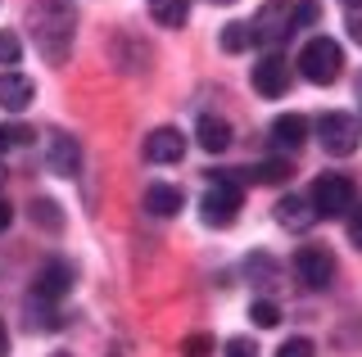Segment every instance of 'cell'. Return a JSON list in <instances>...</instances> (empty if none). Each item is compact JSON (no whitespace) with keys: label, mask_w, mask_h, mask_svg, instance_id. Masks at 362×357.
I'll return each mask as SVG.
<instances>
[{"label":"cell","mask_w":362,"mask_h":357,"mask_svg":"<svg viewBox=\"0 0 362 357\" xmlns=\"http://www.w3.org/2000/svg\"><path fill=\"white\" fill-rule=\"evenodd\" d=\"M28 28L45 63H68L73 41H77V5L73 0H32Z\"/></svg>","instance_id":"cell-1"},{"label":"cell","mask_w":362,"mask_h":357,"mask_svg":"<svg viewBox=\"0 0 362 357\" xmlns=\"http://www.w3.org/2000/svg\"><path fill=\"white\" fill-rule=\"evenodd\" d=\"M308 204H313L317 217H344V213L358 208V186L349 181V176H339V172H326V176L313 181Z\"/></svg>","instance_id":"cell-2"},{"label":"cell","mask_w":362,"mask_h":357,"mask_svg":"<svg viewBox=\"0 0 362 357\" xmlns=\"http://www.w3.org/2000/svg\"><path fill=\"white\" fill-rule=\"evenodd\" d=\"M299 73L308 77L313 86H331L335 77L344 73V50H339L331 37H313L308 46L299 50Z\"/></svg>","instance_id":"cell-3"},{"label":"cell","mask_w":362,"mask_h":357,"mask_svg":"<svg viewBox=\"0 0 362 357\" xmlns=\"http://www.w3.org/2000/svg\"><path fill=\"white\" fill-rule=\"evenodd\" d=\"M317 136H322L326 154L344 159V154H354L362 145V127H358L354 114H322V118H317Z\"/></svg>","instance_id":"cell-4"},{"label":"cell","mask_w":362,"mask_h":357,"mask_svg":"<svg viewBox=\"0 0 362 357\" xmlns=\"http://www.w3.org/2000/svg\"><path fill=\"white\" fill-rule=\"evenodd\" d=\"M240 208H245L240 186H226V181H209V190L199 199V217L209 222V226H231V222L240 217Z\"/></svg>","instance_id":"cell-5"},{"label":"cell","mask_w":362,"mask_h":357,"mask_svg":"<svg viewBox=\"0 0 362 357\" xmlns=\"http://www.w3.org/2000/svg\"><path fill=\"white\" fill-rule=\"evenodd\" d=\"M294 272H299V281L308 289H326L335 281V258L331 249H322V244H303L299 253H294Z\"/></svg>","instance_id":"cell-6"},{"label":"cell","mask_w":362,"mask_h":357,"mask_svg":"<svg viewBox=\"0 0 362 357\" xmlns=\"http://www.w3.org/2000/svg\"><path fill=\"white\" fill-rule=\"evenodd\" d=\"M249 82H254L258 95L281 99L290 91V59H286V54H263V59L254 63V73H249Z\"/></svg>","instance_id":"cell-7"},{"label":"cell","mask_w":362,"mask_h":357,"mask_svg":"<svg viewBox=\"0 0 362 357\" xmlns=\"http://www.w3.org/2000/svg\"><path fill=\"white\" fill-rule=\"evenodd\" d=\"M77 281V272H73V262H64V258H54V262H45L41 272H37V285H32V298H41V303H59V298L73 289Z\"/></svg>","instance_id":"cell-8"},{"label":"cell","mask_w":362,"mask_h":357,"mask_svg":"<svg viewBox=\"0 0 362 357\" xmlns=\"http://www.w3.org/2000/svg\"><path fill=\"white\" fill-rule=\"evenodd\" d=\"M45 163H50L54 176H77V167H82V150H77L73 136L50 131V140H45Z\"/></svg>","instance_id":"cell-9"},{"label":"cell","mask_w":362,"mask_h":357,"mask_svg":"<svg viewBox=\"0 0 362 357\" xmlns=\"http://www.w3.org/2000/svg\"><path fill=\"white\" fill-rule=\"evenodd\" d=\"M286 32H294V18H290V9H286V5H267V9H258V18L249 23V37L263 41V46L281 41Z\"/></svg>","instance_id":"cell-10"},{"label":"cell","mask_w":362,"mask_h":357,"mask_svg":"<svg viewBox=\"0 0 362 357\" xmlns=\"http://www.w3.org/2000/svg\"><path fill=\"white\" fill-rule=\"evenodd\" d=\"M181 154H186V136L177 127H154L145 136V159L150 163H177Z\"/></svg>","instance_id":"cell-11"},{"label":"cell","mask_w":362,"mask_h":357,"mask_svg":"<svg viewBox=\"0 0 362 357\" xmlns=\"http://www.w3.org/2000/svg\"><path fill=\"white\" fill-rule=\"evenodd\" d=\"M37 99V86H32V77H23V73H0V109L5 114H23V109Z\"/></svg>","instance_id":"cell-12"},{"label":"cell","mask_w":362,"mask_h":357,"mask_svg":"<svg viewBox=\"0 0 362 357\" xmlns=\"http://www.w3.org/2000/svg\"><path fill=\"white\" fill-rule=\"evenodd\" d=\"M272 140H276L281 150H303V140H308V118L303 114H281L272 122Z\"/></svg>","instance_id":"cell-13"},{"label":"cell","mask_w":362,"mask_h":357,"mask_svg":"<svg viewBox=\"0 0 362 357\" xmlns=\"http://www.w3.org/2000/svg\"><path fill=\"white\" fill-rule=\"evenodd\" d=\"M145 208H150L154 217H177L181 208H186V195H181L177 186H163V181H154L150 190H145Z\"/></svg>","instance_id":"cell-14"},{"label":"cell","mask_w":362,"mask_h":357,"mask_svg":"<svg viewBox=\"0 0 362 357\" xmlns=\"http://www.w3.org/2000/svg\"><path fill=\"white\" fill-rule=\"evenodd\" d=\"M276 222H281L286 231H308L313 222H317V213H313V204H308V199L286 195V199L276 204Z\"/></svg>","instance_id":"cell-15"},{"label":"cell","mask_w":362,"mask_h":357,"mask_svg":"<svg viewBox=\"0 0 362 357\" xmlns=\"http://www.w3.org/2000/svg\"><path fill=\"white\" fill-rule=\"evenodd\" d=\"M195 140H199V150H209V154H222L226 145H231V127H226L222 118L204 114V118L195 122Z\"/></svg>","instance_id":"cell-16"},{"label":"cell","mask_w":362,"mask_h":357,"mask_svg":"<svg viewBox=\"0 0 362 357\" xmlns=\"http://www.w3.org/2000/svg\"><path fill=\"white\" fill-rule=\"evenodd\" d=\"M150 18L158 28H186L190 0H150Z\"/></svg>","instance_id":"cell-17"},{"label":"cell","mask_w":362,"mask_h":357,"mask_svg":"<svg viewBox=\"0 0 362 357\" xmlns=\"http://www.w3.org/2000/svg\"><path fill=\"white\" fill-rule=\"evenodd\" d=\"M245 176H249L254 186H281V181L290 176V159H263L258 167H249Z\"/></svg>","instance_id":"cell-18"},{"label":"cell","mask_w":362,"mask_h":357,"mask_svg":"<svg viewBox=\"0 0 362 357\" xmlns=\"http://www.w3.org/2000/svg\"><path fill=\"white\" fill-rule=\"evenodd\" d=\"M249 46H254L249 23H226V28H222V50H226V54H245Z\"/></svg>","instance_id":"cell-19"},{"label":"cell","mask_w":362,"mask_h":357,"mask_svg":"<svg viewBox=\"0 0 362 357\" xmlns=\"http://www.w3.org/2000/svg\"><path fill=\"white\" fill-rule=\"evenodd\" d=\"M249 321L263 326V330H272V326H281V308L272 303V298H254V303H249Z\"/></svg>","instance_id":"cell-20"},{"label":"cell","mask_w":362,"mask_h":357,"mask_svg":"<svg viewBox=\"0 0 362 357\" xmlns=\"http://www.w3.org/2000/svg\"><path fill=\"white\" fill-rule=\"evenodd\" d=\"M218 353V344H213V334H186V339H181V357H213Z\"/></svg>","instance_id":"cell-21"},{"label":"cell","mask_w":362,"mask_h":357,"mask_svg":"<svg viewBox=\"0 0 362 357\" xmlns=\"http://www.w3.org/2000/svg\"><path fill=\"white\" fill-rule=\"evenodd\" d=\"M32 222H37V226L45 222L50 231H59V226H64V217H59V204H54V199H37V204H32Z\"/></svg>","instance_id":"cell-22"},{"label":"cell","mask_w":362,"mask_h":357,"mask_svg":"<svg viewBox=\"0 0 362 357\" xmlns=\"http://www.w3.org/2000/svg\"><path fill=\"white\" fill-rule=\"evenodd\" d=\"M18 54H23V41L14 32H0V63H5V73H9V63H18Z\"/></svg>","instance_id":"cell-23"},{"label":"cell","mask_w":362,"mask_h":357,"mask_svg":"<svg viewBox=\"0 0 362 357\" xmlns=\"http://www.w3.org/2000/svg\"><path fill=\"white\" fill-rule=\"evenodd\" d=\"M28 140H32V131L18 127V122H14V127H0V154H5V150H18V145H28Z\"/></svg>","instance_id":"cell-24"},{"label":"cell","mask_w":362,"mask_h":357,"mask_svg":"<svg viewBox=\"0 0 362 357\" xmlns=\"http://www.w3.org/2000/svg\"><path fill=\"white\" fill-rule=\"evenodd\" d=\"M276 357H317V344L299 334V339H286V344H281V349H276Z\"/></svg>","instance_id":"cell-25"},{"label":"cell","mask_w":362,"mask_h":357,"mask_svg":"<svg viewBox=\"0 0 362 357\" xmlns=\"http://www.w3.org/2000/svg\"><path fill=\"white\" fill-rule=\"evenodd\" d=\"M317 14H322V5H317V0H299V5L290 9L294 28H308V23H317Z\"/></svg>","instance_id":"cell-26"},{"label":"cell","mask_w":362,"mask_h":357,"mask_svg":"<svg viewBox=\"0 0 362 357\" xmlns=\"http://www.w3.org/2000/svg\"><path fill=\"white\" fill-rule=\"evenodd\" d=\"M222 357H258V344L245 339V334H235V339L222 344Z\"/></svg>","instance_id":"cell-27"},{"label":"cell","mask_w":362,"mask_h":357,"mask_svg":"<svg viewBox=\"0 0 362 357\" xmlns=\"http://www.w3.org/2000/svg\"><path fill=\"white\" fill-rule=\"evenodd\" d=\"M349 41H354V46H362V5L349 9Z\"/></svg>","instance_id":"cell-28"},{"label":"cell","mask_w":362,"mask_h":357,"mask_svg":"<svg viewBox=\"0 0 362 357\" xmlns=\"http://www.w3.org/2000/svg\"><path fill=\"white\" fill-rule=\"evenodd\" d=\"M349 240L362 249V208H354V213H349Z\"/></svg>","instance_id":"cell-29"},{"label":"cell","mask_w":362,"mask_h":357,"mask_svg":"<svg viewBox=\"0 0 362 357\" xmlns=\"http://www.w3.org/2000/svg\"><path fill=\"white\" fill-rule=\"evenodd\" d=\"M9 222H14V208H9V204H5V199H0V231H5V226H9Z\"/></svg>","instance_id":"cell-30"},{"label":"cell","mask_w":362,"mask_h":357,"mask_svg":"<svg viewBox=\"0 0 362 357\" xmlns=\"http://www.w3.org/2000/svg\"><path fill=\"white\" fill-rule=\"evenodd\" d=\"M0 357H9V334H5V326H0Z\"/></svg>","instance_id":"cell-31"},{"label":"cell","mask_w":362,"mask_h":357,"mask_svg":"<svg viewBox=\"0 0 362 357\" xmlns=\"http://www.w3.org/2000/svg\"><path fill=\"white\" fill-rule=\"evenodd\" d=\"M344 5H349V9H358V5H362V0H344Z\"/></svg>","instance_id":"cell-32"},{"label":"cell","mask_w":362,"mask_h":357,"mask_svg":"<svg viewBox=\"0 0 362 357\" xmlns=\"http://www.w3.org/2000/svg\"><path fill=\"white\" fill-rule=\"evenodd\" d=\"M0 186H5V163H0Z\"/></svg>","instance_id":"cell-33"},{"label":"cell","mask_w":362,"mask_h":357,"mask_svg":"<svg viewBox=\"0 0 362 357\" xmlns=\"http://www.w3.org/2000/svg\"><path fill=\"white\" fill-rule=\"evenodd\" d=\"M54 357H73V353H54Z\"/></svg>","instance_id":"cell-34"},{"label":"cell","mask_w":362,"mask_h":357,"mask_svg":"<svg viewBox=\"0 0 362 357\" xmlns=\"http://www.w3.org/2000/svg\"><path fill=\"white\" fill-rule=\"evenodd\" d=\"M226 5H231V0H226Z\"/></svg>","instance_id":"cell-35"}]
</instances>
